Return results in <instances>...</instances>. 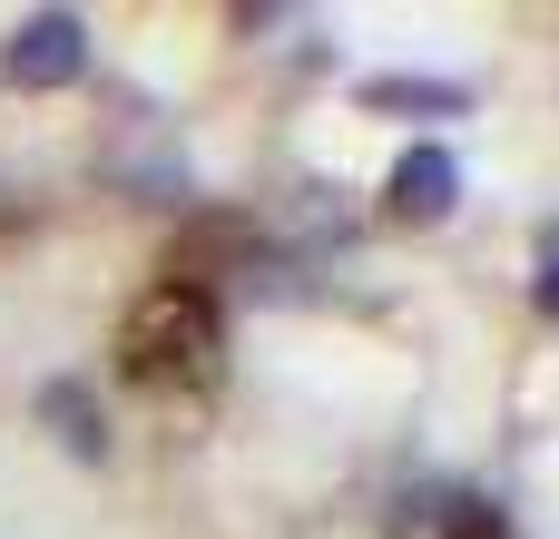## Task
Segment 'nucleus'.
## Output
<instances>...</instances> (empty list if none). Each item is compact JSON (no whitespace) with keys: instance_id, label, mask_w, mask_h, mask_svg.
<instances>
[{"instance_id":"nucleus-1","label":"nucleus","mask_w":559,"mask_h":539,"mask_svg":"<svg viewBox=\"0 0 559 539\" xmlns=\"http://www.w3.org/2000/svg\"><path fill=\"white\" fill-rule=\"evenodd\" d=\"M118 373L147 383V393H177V383H206L216 373V304L206 285H147L118 324Z\"/></svg>"},{"instance_id":"nucleus-2","label":"nucleus","mask_w":559,"mask_h":539,"mask_svg":"<svg viewBox=\"0 0 559 539\" xmlns=\"http://www.w3.org/2000/svg\"><path fill=\"white\" fill-rule=\"evenodd\" d=\"M88 69V29L69 20V10H29L20 29H10V79L20 88H69Z\"/></svg>"},{"instance_id":"nucleus-3","label":"nucleus","mask_w":559,"mask_h":539,"mask_svg":"<svg viewBox=\"0 0 559 539\" xmlns=\"http://www.w3.org/2000/svg\"><path fill=\"white\" fill-rule=\"evenodd\" d=\"M383 206H393L403 226H442V216L462 206V167H452L442 147H403V167L383 177Z\"/></svg>"},{"instance_id":"nucleus-4","label":"nucleus","mask_w":559,"mask_h":539,"mask_svg":"<svg viewBox=\"0 0 559 539\" xmlns=\"http://www.w3.org/2000/svg\"><path fill=\"white\" fill-rule=\"evenodd\" d=\"M364 108H413V118H462L472 98L452 79H364Z\"/></svg>"},{"instance_id":"nucleus-5","label":"nucleus","mask_w":559,"mask_h":539,"mask_svg":"<svg viewBox=\"0 0 559 539\" xmlns=\"http://www.w3.org/2000/svg\"><path fill=\"white\" fill-rule=\"evenodd\" d=\"M39 412L59 422V442H69L79 462H98V452H108V432H98V412L79 403V383H49V393H39Z\"/></svg>"},{"instance_id":"nucleus-6","label":"nucleus","mask_w":559,"mask_h":539,"mask_svg":"<svg viewBox=\"0 0 559 539\" xmlns=\"http://www.w3.org/2000/svg\"><path fill=\"white\" fill-rule=\"evenodd\" d=\"M432 520H442V539H501V511H481V501H442Z\"/></svg>"},{"instance_id":"nucleus-7","label":"nucleus","mask_w":559,"mask_h":539,"mask_svg":"<svg viewBox=\"0 0 559 539\" xmlns=\"http://www.w3.org/2000/svg\"><path fill=\"white\" fill-rule=\"evenodd\" d=\"M540 304H559V275H550V285H540Z\"/></svg>"}]
</instances>
